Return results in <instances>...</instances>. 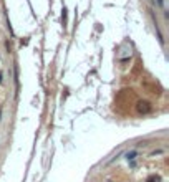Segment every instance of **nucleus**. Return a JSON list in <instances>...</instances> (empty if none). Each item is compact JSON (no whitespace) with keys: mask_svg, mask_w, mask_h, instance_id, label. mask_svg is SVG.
<instances>
[{"mask_svg":"<svg viewBox=\"0 0 169 182\" xmlns=\"http://www.w3.org/2000/svg\"><path fill=\"white\" fill-rule=\"evenodd\" d=\"M136 109H138V113H141V114H146V113L151 111V104H149L148 101H139Z\"/></svg>","mask_w":169,"mask_h":182,"instance_id":"f257e3e1","label":"nucleus"},{"mask_svg":"<svg viewBox=\"0 0 169 182\" xmlns=\"http://www.w3.org/2000/svg\"><path fill=\"white\" fill-rule=\"evenodd\" d=\"M146 182H161V177L156 176V174H153V176L148 177V181H146Z\"/></svg>","mask_w":169,"mask_h":182,"instance_id":"f03ea898","label":"nucleus"},{"mask_svg":"<svg viewBox=\"0 0 169 182\" xmlns=\"http://www.w3.org/2000/svg\"><path fill=\"white\" fill-rule=\"evenodd\" d=\"M0 83H2V75H0Z\"/></svg>","mask_w":169,"mask_h":182,"instance_id":"7ed1b4c3","label":"nucleus"}]
</instances>
